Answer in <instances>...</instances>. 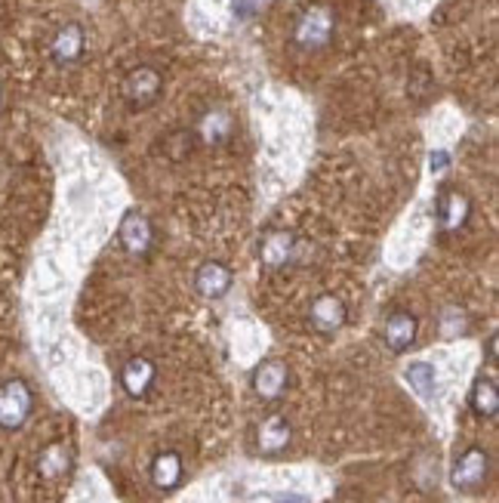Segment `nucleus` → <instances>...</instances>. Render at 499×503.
Masks as SVG:
<instances>
[{"instance_id":"obj_22","label":"nucleus","mask_w":499,"mask_h":503,"mask_svg":"<svg viewBox=\"0 0 499 503\" xmlns=\"http://www.w3.org/2000/svg\"><path fill=\"white\" fill-rule=\"evenodd\" d=\"M487 362L490 364L496 362V334H490V340H487Z\"/></svg>"},{"instance_id":"obj_3","label":"nucleus","mask_w":499,"mask_h":503,"mask_svg":"<svg viewBox=\"0 0 499 503\" xmlns=\"http://www.w3.org/2000/svg\"><path fill=\"white\" fill-rule=\"evenodd\" d=\"M164 93V74L151 65H139L133 72H127V78L120 81V96L133 111L151 109Z\"/></svg>"},{"instance_id":"obj_10","label":"nucleus","mask_w":499,"mask_h":503,"mask_svg":"<svg viewBox=\"0 0 499 503\" xmlns=\"http://www.w3.org/2000/svg\"><path fill=\"white\" fill-rule=\"evenodd\" d=\"M468 213H472V201H468L465 192L459 189H444L437 195V223H441V232H459L468 223Z\"/></svg>"},{"instance_id":"obj_1","label":"nucleus","mask_w":499,"mask_h":503,"mask_svg":"<svg viewBox=\"0 0 499 503\" xmlns=\"http://www.w3.org/2000/svg\"><path fill=\"white\" fill-rule=\"evenodd\" d=\"M333 34H336V13L327 4H312L296 16L293 44L302 53H318L330 47Z\"/></svg>"},{"instance_id":"obj_15","label":"nucleus","mask_w":499,"mask_h":503,"mask_svg":"<svg viewBox=\"0 0 499 503\" xmlns=\"http://www.w3.org/2000/svg\"><path fill=\"white\" fill-rule=\"evenodd\" d=\"M182 476H186V467H182V457L176 451H160L155 460H151V482L160 491H173L179 488Z\"/></svg>"},{"instance_id":"obj_21","label":"nucleus","mask_w":499,"mask_h":503,"mask_svg":"<svg viewBox=\"0 0 499 503\" xmlns=\"http://www.w3.org/2000/svg\"><path fill=\"white\" fill-rule=\"evenodd\" d=\"M450 164V155L447 151H432V173H444Z\"/></svg>"},{"instance_id":"obj_4","label":"nucleus","mask_w":499,"mask_h":503,"mask_svg":"<svg viewBox=\"0 0 499 503\" xmlns=\"http://www.w3.org/2000/svg\"><path fill=\"white\" fill-rule=\"evenodd\" d=\"M487 476H490V454L484 448H465L450 469V485L463 494H472L487 482Z\"/></svg>"},{"instance_id":"obj_6","label":"nucleus","mask_w":499,"mask_h":503,"mask_svg":"<svg viewBox=\"0 0 499 503\" xmlns=\"http://www.w3.org/2000/svg\"><path fill=\"white\" fill-rule=\"evenodd\" d=\"M118 238H120V244H124L127 254L145 256L151 250V244H155V228H151V219L145 217L142 210L124 213V219H120V226H118Z\"/></svg>"},{"instance_id":"obj_18","label":"nucleus","mask_w":499,"mask_h":503,"mask_svg":"<svg viewBox=\"0 0 499 503\" xmlns=\"http://www.w3.org/2000/svg\"><path fill=\"white\" fill-rule=\"evenodd\" d=\"M37 469L43 479H62L72 469V451L65 445H50L47 451L37 457Z\"/></svg>"},{"instance_id":"obj_17","label":"nucleus","mask_w":499,"mask_h":503,"mask_svg":"<svg viewBox=\"0 0 499 503\" xmlns=\"http://www.w3.org/2000/svg\"><path fill=\"white\" fill-rule=\"evenodd\" d=\"M468 408H472L478 417H487V421H494V417L499 414L496 380H490V377H478V380H475L472 392H468Z\"/></svg>"},{"instance_id":"obj_12","label":"nucleus","mask_w":499,"mask_h":503,"mask_svg":"<svg viewBox=\"0 0 499 503\" xmlns=\"http://www.w3.org/2000/svg\"><path fill=\"white\" fill-rule=\"evenodd\" d=\"M290 439H293V430H290V421L283 414H268L265 421L256 426V448H259V454H265V457L287 451Z\"/></svg>"},{"instance_id":"obj_11","label":"nucleus","mask_w":499,"mask_h":503,"mask_svg":"<svg viewBox=\"0 0 499 503\" xmlns=\"http://www.w3.org/2000/svg\"><path fill=\"white\" fill-rule=\"evenodd\" d=\"M345 318H349V309L333 294H321L309 309V324L318 334H336L345 324Z\"/></svg>"},{"instance_id":"obj_8","label":"nucleus","mask_w":499,"mask_h":503,"mask_svg":"<svg viewBox=\"0 0 499 503\" xmlns=\"http://www.w3.org/2000/svg\"><path fill=\"white\" fill-rule=\"evenodd\" d=\"M417 331H419V322L413 312L407 309H395L391 315L386 318V327H382V340H386V346L391 349L395 355L407 353V349L417 343Z\"/></svg>"},{"instance_id":"obj_9","label":"nucleus","mask_w":499,"mask_h":503,"mask_svg":"<svg viewBox=\"0 0 499 503\" xmlns=\"http://www.w3.org/2000/svg\"><path fill=\"white\" fill-rule=\"evenodd\" d=\"M155 380H158V368L145 355L130 358V362H124V368H120V386H124L130 399H145L151 392V386H155Z\"/></svg>"},{"instance_id":"obj_7","label":"nucleus","mask_w":499,"mask_h":503,"mask_svg":"<svg viewBox=\"0 0 499 503\" xmlns=\"http://www.w3.org/2000/svg\"><path fill=\"white\" fill-rule=\"evenodd\" d=\"M296 254H299V241L290 232H268L259 241V260H263L268 272H278L287 263H293Z\"/></svg>"},{"instance_id":"obj_19","label":"nucleus","mask_w":499,"mask_h":503,"mask_svg":"<svg viewBox=\"0 0 499 503\" xmlns=\"http://www.w3.org/2000/svg\"><path fill=\"white\" fill-rule=\"evenodd\" d=\"M407 383L417 390V395H422V399H432L435 392V368L428 362H413L410 368L404 371Z\"/></svg>"},{"instance_id":"obj_14","label":"nucleus","mask_w":499,"mask_h":503,"mask_svg":"<svg viewBox=\"0 0 499 503\" xmlns=\"http://www.w3.org/2000/svg\"><path fill=\"white\" fill-rule=\"evenodd\" d=\"M235 278H232V269L222 263H204L201 269L195 272V291L204 296V300H222L228 291H232Z\"/></svg>"},{"instance_id":"obj_2","label":"nucleus","mask_w":499,"mask_h":503,"mask_svg":"<svg viewBox=\"0 0 499 503\" xmlns=\"http://www.w3.org/2000/svg\"><path fill=\"white\" fill-rule=\"evenodd\" d=\"M34 411V392L25 380L13 377L0 383V430L16 432L28 423Z\"/></svg>"},{"instance_id":"obj_5","label":"nucleus","mask_w":499,"mask_h":503,"mask_svg":"<svg viewBox=\"0 0 499 503\" xmlns=\"http://www.w3.org/2000/svg\"><path fill=\"white\" fill-rule=\"evenodd\" d=\"M287 383H290V371L281 358H265L263 364H256V371L250 377L253 392L263 401H278L287 392Z\"/></svg>"},{"instance_id":"obj_20","label":"nucleus","mask_w":499,"mask_h":503,"mask_svg":"<svg viewBox=\"0 0 499 503\" xmlns=\"http://www.w3.org/2000/svg\"><path fill=\"white\" fill-rule=\"evenodd\" d=\"M437 327H441V337H459V334H465L468 331V322H465V312L463 309H456V306H450V309H444L441 312V322H437Z\"/></svg>"},{"instance_id":"obj_16","label":"nucleus","mask_w":499,"mask_h":503,"mask_svg":"<svg viewBox=\"0 0 499 503\" xmlns=\"http://www.w3.org/2000/svg\"><path fill=\"white\" fill-rule=\"evenodd\" d=\"M235 133V118L226 109H210L197 124V136L206 142V146H222L226 140H232Z\"/></svg>"},{"instance_id":"obj_13","label":"nucleus","mask_w":499,"mask_h":503,"mask_svg":"<svg viewBox=\"0 0 499 503\" xmlns=\"http://www.w3.org/2000/svg\"><path fill=\"white\" fill-rule=\"evenodd\" d=\"M83 47H87V34H83V28L78 25V22H68V25L59 28L56 37H53L50 56L56 65H74V63H81Z\"/></svg>"}]
</instances>
